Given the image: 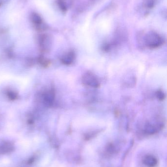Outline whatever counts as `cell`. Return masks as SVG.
Masks as SVG:
<instances>
[{"label": "cell", "mask_w": 167, "mask_h": 167, "mask_svg": "<svg viewBox=\"0 0 167 167\" xmlns=\"http://www.w3.org/2000/svg\"><path fill=\"white\" fill-rule=\"evenodd\" d=\"M145 41L147 46L151 49L159 47L163 43V40L161 37L154 32L148 34L146 36Z\"/></svg>", "instance_id": "obj_1"}, {"label": "cell", "mask_w": 167, "mask_h": 167, "mask_svg": "<svg viewBox=\"0 0 167 167\" xmlns=\"http://www.w3.org/2000/svg\"><path fill=\"white\" fill-rule=\"evenodd\" d=\"M82 81L84 84L92 88H98L100 83L98 79L95 75L90 72L85 73L83 76Z\"/></svg>", "instance_id": "obj_2"}, {"label": "cell", "mask_w": 167, "mask_h": 167, "mask_svg": "<svg viewBox=\"0 0 167 167\" xmlns=\"http://www.w3.org/2000/svg\"><path fill=\"white\" fill-rule=\"evenodd\" d=\"M161 127L160 125H155L153 123H147L145 126V132L147 134L152 135L159 132Z\"/></svg>", "instance_id": "obj_3"}, {"label": "cell", "mask_w": 167, "mask_h": 167, "mask_svg": "<svg viewBox=\"0 0 167 167\" xmlns=\"http://www.w3.org/2000/svg\"><path fill=\"white\" fill-rule=\"evenodd\" d=\"M157 163V160L153 155H146L143 159V163L147 167H155Z\"/></svg>", "instance_id": "obj_4"}, {"label": "cell", "mask_w": 167, "mask_h": 167, "mask_svg": "<svg viewBox=\"0 0 167 167\" xmlns=\"http://www.w3.org/2000/svg\"><path fill=\"white\" fill-rule=\"evenodd\" d=\"M14 148L12 144L9 142H5L0 145V154H8L13 152Z\"/></svg>", "instance_id": "obj_5"}, {"label": "cell", "mask_w": 167, "mask_h": 167, "mask_svg": "<svg viewBox=\"0 0 167 167\" xmlns=\"http://www.w3.org/2000/svg\"><path fill=\"white\" fill-rule=\"evenodd\" d=\"M75 54L73 51H70L63 56L62 58V62L65 65H70L72 64L75 59Z\"/></svg>", "instance_id": "obj_6"}, {"label": "cell", "mask_w": 167, "mask_h": 167, "mask_svg": "<svg viewBox=\"0 0 167 167\" xmlns=\"http://www.w3.org/2000/svg\"><path fill=\"white\" fill-rule=\"evenodd\" d=\"M157 97L159 100H163L165 98V95L161 90H158L157 93Z\"/></svg>", "instance_id": "obj_7"}, {"label": "cell", "mask_w": 167, "mask_h": 167, "mask_svg": "<svg viewBox=\"0 0 167 167\" xmlns=\"http://www.w3.org/2000/svg\"><path fill=\"white\" fill-rule=\"evenodd\" d=\"M35 160V158L34 157H31L28 161V163L29 164H31L34 162V161Z\"/></svg>", "instance_id": "obj_8"}]
</instances>
